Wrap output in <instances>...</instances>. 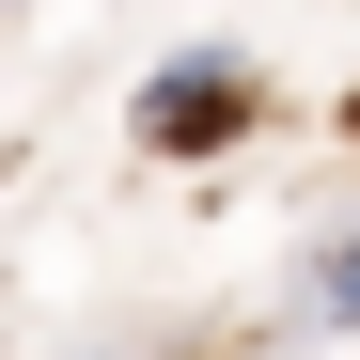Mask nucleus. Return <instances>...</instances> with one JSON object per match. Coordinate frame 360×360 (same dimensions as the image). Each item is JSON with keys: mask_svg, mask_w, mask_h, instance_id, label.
<instances>
[{"mask_svg": "<svg viewBox=\"0 0 360 360\" xmlns=\"http://www.w3.org/2000/svg\"><path fill=\"white\" fill-rule=\"evenodd\" d=\"M79 360H110V345H79Z\"/></svg>", "mask_w": 360, "mask_h": 360, "instance_id": "nucleus-3", "label": "nucleus"}, {"mask_svg": "<svg viewBox=\"0 0 360 360\" xmlns=\"http://www.w3.org/2000/svg\"><path fill=\"white\" fill-rule=\"evenodd\" d=\"M282 329H360V219L297 251V282H282Z\"/></svg>", "mask_w": 360, "mask_h": 360, "instance_id": "nucleus-2", "label": "nucleus"}, {"mask_svg": "<svg viewBox=\"0 0 360 360\" xmlns=\"http://www.w3.org/2000/svg\"><path fill=\"white\" fill-rule=\"evenodd\" d=\"M251 126H266V63H251V47H172V63H141V94H126V141L172 157V172L235 157Z\"/></svg>", "mask_w": 360, "mask_h": 360, "instance_id": "nucleus-1", "label": "nucleus"}]
</instances>
